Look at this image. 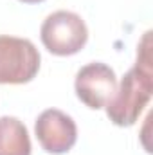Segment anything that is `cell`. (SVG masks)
<instances>
[{"instance_id":"cell-1","label":"cell","mask_w":153,"mask_h":155,"mask_svg":"<svg viewBox=\"0 0 153 155\" xmlns=\"http://www.w3.org/2000/svg\"><path fill=\"white\" fill-rule=\"evenodd\" d=\"M150 35L146 33V47L137 54V63L122 76L119 88L106 103V116L117 126H132L148 105L153 90Z\"/></svg>"},{"instance_id":"cell-3","label":"cell","mask_w":153,"mask_h":155,"mask_svg":"<svg viewBox=\"0 0 153 155\" xmlns=\"http://www.w3.org/2000/svg\"><path fill=\"white\" fill-rule=\"evenodd\" d=\"M40 71V52L27 38L0 36V85L29 83Z\"/></svg>"},{"instance_id":"cell-4","label":"cell","mask_w":153,"mask_h":155,"mask_svg":"<svg viewBox=\"0 0 153 155\" xmlns=\"http://www.w3.org/2000/svg\"><path fill=\"white\" fill-rule=\"evenodd\" d=\"M76 94L77 97L94 110L106 107L117 90L115 72L105 63L94 61L79 69L76 74Z\"/></svg>"},{"instance_id":"cell-2","label":"cell","mask_w":153,"mask_h":155,"mask_svg":"<svg viewBox=\"0 0 153 155\" xmlns=\"http://www.w3.org/2000/svg\"><path fill=\"white\" fill-rule=\"evenodd\" d=\"M40 38L49 52L56 56H72L85 47L88 29L83 18L76 13L54 11L43 20Z\"/></svg>"},{"instance_id":"cell-7","label":"cell","mask_w":153,"mask_h":155,"mask_svg":"<svg viewBox=\"0 0 153 155\" xmlns=\"http://www.w3.org/2000/svg\"><path fill=\"white\" fill-rule=\"evenodd\" d=\"M20 2H24V4H40L43 0H20Z\"/></svg>"},{"instance_id":"cell-6","label":"cell","mask_w":153,"mask_h":155,"mask_svg":"<svg viewBox=\"0 0 153 155\" xmlns=\"http://www.w3.org/2000/svg\"><path fill=\"white\" fill-rule=\"evenodd\" d=\"M0 155H31L29 132L16 117H0Z\"/></svg>"},{"instance_id":"cell-5","label":"cell","mask_w":153,"mask_h":155,"mask_svg":"<svg viewBox=\"0 0 153 155\" xmlns=\"http://www.w3.org/2000/svg\"><path fill=\"white\" fill-rule=\"evenodd\" d=\"M36 139L47 153H65L77 141V128L70 116L58 108L43 110L34 124Z\"/></svg>"}]
</instances>
